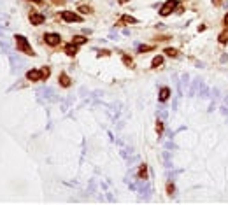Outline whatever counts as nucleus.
<instances>
[{"label": "nucleus", "mask_w": 228, "mask_h": 205, "mask_svg": "<svg viewBox=\"0 0 228 205\" xmlns=\"http://www.w3.org/2000/svg\"><path fill=\"white\" fill-rule=\"evenodd\" d=\"M14 41H16V48H18V51H21V53L28 55V56H34V55H35V53H34V49H32V46L28 44V39H27V37L16 35Z\"/></svg>", "instance_id": "nucleus-1"}, {"label": "nucleus", "mask_w": 228, "mask_h": 205, "mask_svg": "<svg viewBox=\"0 0 228 205\" xmlns=\"http://www.w3.org/2000/svg\"><path fill=\"white\" fill-rule=\"evenodd\" d=\"M176 5H177V0H167L163 5H162V9H160V14L162 16H169L176 9Z\"/></svg>", "instance_id": "nucleus-2"}, {"label": "nucleus", "mask_w": 228, "mask_h": 205, "mask_svg": "<svg viewBox=\"0 0 228 205\" xmlns=\"http://www.w3.org/2000/svg\"><path fill=\"white\" fill-rule=\"evenodd\" d=\"M44 41H46L48 46H53V48H55V46H58V44L62 42V37L58 35V34H46V35H44Z\"/></svg>", "instance_id": "nucleus-3"}, {"label": "nucleus", "mask_w": 228, "mask_h": 205, "mask_svg": "<svg viewBox=\"0 0 228 205\" xmlns=\"http://www.w3.org/2000/svg\"><path fill=\"white\" fill-rule=\"evenodd\" d=\"M62 19L69 21V23H74V21H81V16H77L76 12H70V11H63L62 12Z\"/></svg>", "instance_id": "nucleus-4"}, {"label": "nucleus", "mask_w": 228, "mask_h": 205, "mask_svg": "<svg viewBox=\"0 0 228 205\" xmlns=\"http://www.w3.org/2000/svg\"><path fill=\"white\" fill-rule=\"evenodd\" d=\"M27 79L28 81H42V74H41V70H28L27 72Z\"/></svg>", "instance_id": "nucleus-5"}, {"label": "nucleus", "mask_w": 228, "mask_h": 205, "mask_svg": "<svg viewBox=\"0 0 228 205\" xmlns=\"http://www.w3.org/2000/svg\"><path fill=\"white\" fill-rule=\"evenodd\" d=\"M30 21H32V25H42L46 21V18L42 14H30Z\"/></svg>", "instance_id": "nucleus-6"}, {"label": "nucleus", "mask_w": 228, "mask_h": 205, "mask_svg": "<svg viewBox=\"0 0 228 205\" xmlns=\"http://www.w3.org/2000/svg\"><path fill=\"white\" fill-rule=\"evenodd\" d=\"M65 53H67L69 56H76V53H77V44L70 42L67 48H65Z\"/></svg>", "instance_id": "nucleus-7"}, {"label": "nucleus", "mask_w": 228, "mask_h": 205, "mask_svg": "<svg viewBox=\"0 0 228 205\" xmlns=\"http://www.w3.org/2000/svg\"><path fill=\"white\" fill-rule=\"evenodd\" d=\"M58 81H60V84L63 86V88H69V86H70V77H69L67 74H60Z\"/></svg>", "instance_id": "nucleus-8"}, {"label": "nucleus", "mask_w": 228, "mask_h": 205, "mask_svg": "<svg viewBox=\"0 0 228 205\" xmlns=\"http://www.w3.org/2000/svg\"><path fill=\"white\" fill-rule=\"evenodd\" d=\"M169 97H170V90L169 88H162L160 90V100L165 102V100H169Z\"/></svg>", "instance_id": "nucleus-9"}, {"label": "nucleus", "mask_w": 228, "mask_h": 205, "mask_svg": "<svg viewBox=\"0 0 228 205\" xmlns=\"http://www.w3.org/2000/svg\"><path fill=\"white\" fill-rule=\"evenodd\" d=\"M218 41H219L221 44H226L228 42V28H225L219 35H218Z\"/></svg>", "instance_id": "nucleus-10"}, {"label": "nucleus", "mask_w": 228, "mask_h": 205, "mask_svg": "<svg viewBox=\"0 0 228 205\" xmlns=\"http://www.w3.org/2000/svg\"><path fill=\"white\" fill-rule=\"evenodd\" d=\"M162 63H163V56H155L151 65H153V69H158V65H162Z\"/></svg>", "instance_id": "nucleus-11"}, {"label": "nucleus", "mask_w": 228, "mask_h": 205, "mask_svg": "<svg viewBox=\"0 0 228 205\" xmlns=\"http://www.w3.org/2000/svg\"><path fill=\"white\" fill-rule=\"evenodd\" d=\"M139 177H141V179H146V177H148V167H146V165H141V168H139Z\"/></svg>", "instance_id": "nucleus-12"}, {"label": "nucleus", "mask_w": 228, "mask_h": 205, "mask_svg": "<svg viewBox=\"0 0 228 205\" xmlns=\"http://www.w3.org/2000/svg\"><path fill=\"white\" fill-rule=\"evenodd\" d=\"M86 41H88L86 37H83V35H76V37H74V41H72V42H74V44H77V46H81V44H84Z\"/></svg>", "instance_id": "nucleus-13"}, {"label": "nucleus", "mask_w": 228, "mask_h": 205, "mask_svg": "<svg viewBox=\"0 0 228 205\" xmlns=\"http://www.w3.org/2000/svg\"><path fill=\"white\" fill-rule=\"evenodd\" d=\"M41 74H42V79H48L51 74V69L49 67H44V69H41Z\"/></svg>", "instance_id": "nucleus-14"}, {"label": "nucleus", "mask_w": 228, "mask_h": 205, "mask_svg": "<svg viewBox=\"0 0 228 205\" xmlns=\"http://www.w3.org/2000/svg\"><path fill=\"white\" fill-rule=\"evenodd\" d=\"M165 53H167V56H177V49H172V48L165 49Z\"/></svg>", "instance_id": "nucleus-15"}, {"label": "nucleus", "mask_w": 228, "mask_h": 205, "mask_svg": "<svg viewBox=\"0 0 228 205\" xmlns=\"http://www.w3.org/2000/svg\"><path fill=\"white\" fill-rule=\"evenodd\" d=\"M79 11H81L83 14H90V12H91V7H86V5H81V7H79Z\"/></svg>", "instance_id": "nucleus-16"}, {"label": "nucleus", "mask_w": 228, "mask_h": 205, "mask_svg": "<svg viewBox=\"0 0 228 205\" xmlns=\"http://www.w3.org/2000/svg\"><path fill=\"white\" fill-rule=\"evenodd\" d=\"M123 21H126V23H135V19L132 18V16H123V19L119 23H123Z\"/></svg>", "instance_id": "nucleus-17"}, {"label": "nucleus", "mask_w": 228, "mask_h": 205, "mask_svg": "<svg viewBox=\"0 0 228 205\" xmlns=\"http://www.w3.org/2000/svg\"><path fill=\"white\" fill-rule=\"evenodd\" d=\"M156 132H158V135L163 132V125H162V121H158V123H156Z\"/></svg>", "instance_id": "nucleus-18"}, {"label": "nucleus", "mask_w": 228, "mask_h": 205, "mask_svg": "<svg viewBox=\"0 0 228 205\" xmlns=\"http://www.w3.org/2000/svg\"><path fill=\"white\" fill-rule=\"evenodd\" d=\"M149 49H153L151 46H141V48H139V53H144V51H149Z\"/></svg>", "instance_id": "nucleus-19"}, {"label": "nucleus", "mask_w": 228, "mask_h": 205, "mask_svg": "<svg viewBox=\"0 0 228 205\" xmlns=\"http://www.w3.org/2000/svg\"><path fill=\"white\" fill-rule=\"evenodd\" d=\"M123 60H125V63H126V65H132V60H130L128 56H125V58H123Z\"/></svg>", "instance_id": "nucleus-20"}, {"label": "nucleus", "mask_w": 228, "mask_h": 205, "mask_svg": "<svg viewBox=\"0 0 228 205\" xmlns=\"http://www.w3.org/2000/svg\"><path fill=\"white\" fill-rule=\"evenodd\" d=\"M167 189H169V193L172 195V191H174V186H172V184H169V186H167Z\"/></svg>", "instance_id": "nucleus-21"}, {"label": "nucleus", "mask_w": 228, "mask_h": 205, "mask_svg": "<svg viewBox=\"0 0 228 205\" xmlns=\"http://www.w3.org/2000/svg\"><path fill=\"white\" fill-rule=\"evenodd\" d=\"M55 4H63V0H53Z\"/></svg>", "instance_id": "nucleus-22"}, {"label": "nucleus", "mask_w": 228, "mask_h": 205, "mask_svg": "<svg viewBox=\"0 0 228 205\" xmlns=\"http://www.w3.org/2000/svg\"><path fill=\"white\" fill-rule=\"evenodd\" d=\"M212 2L216 4V5H219V4H221V0H212Z\"/></svg>", "instance_id": "nucleus-23"}, {"label": "nucleus", "mask_w": 228, "mask_h": 205, "mask_svg": "<svg viewBox=\"0 0 228 205\" xmlns=\"http://www.w3.org/2000/svg\"><path fill=\"white\" fill-rule=\"evenodd\" d=\"M225 25H226V27H228V14L225 16Z\"/></svg>", "instance_id": "nucleus-24"}, {"label": "nucleus", "mask_w": 228, "mask_h": 205, "mask_svg": "<svg viewBox=\"0 0 228 205\" xmlns=\"http://www.w3.org/2000/svg\"><path fill=\"white\" fill-rule=\"evenodd\" d=\"M32 2H41V0H32Z\"/></svg>", "instance_id": "nucleus-25"}]
</instances>
